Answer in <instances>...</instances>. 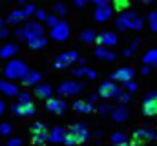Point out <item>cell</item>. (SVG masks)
<instances>
[{
	"mask_svg": "<svg viewBox=\"0 0 157 146\" xmlns=\"http://www.w3.org/2000/svg\"><path fill=\"white\" fill-rule=\"evenodd\" d=\"M2 111H4V102L0 101V113H2Z\"/></svg>",
	"mask_w": 157,
	"mask_h": 146,
	"instance_id": "obj_49",
	"label": "cell"
},
{
	"mask_svg": "<svg viewBox=\"0 0 157 146\" xmlns=\"http://www.w3.org/2000/svg\"><path fill=\"white\" fill-rule=\"evenodd\" d=\"M95 40H97L101 46H104V48H112V46L117 44V35H115L113 31H102L99 36H95Z\"/></svg>",
	"mask_w": 157,
	"mask_h": 146,
	"instance_id": "obj_10",
	"label": "cell"
},
{
	"mask_svg": "<svg viewBox=\"0 0 157 146\" xmlns=\"http://www.w3.org/2000/svg\"><path fill=\"white\" fill-rule=\"evenodd\" d=\"M132 79H133V70L132 68H119L117 71L113 73V80L126 82V80H132Z\"/></svg>",
	"mask_w": 157,
	"mask_h": 146,
	"instance_id": "obj_15",
	"label": "cell"
},
{
	"mask_svg": "<svg viewBox=\"0 0 157 146\" xmlns=\"http://www.w3.org/2000/svg\"><path fill=\"white\" fill-rule=\"evenodd\" d=\"M75 6L77 7H84L86 6V0H75Z\"/></svg>",
	"mask_w": 157,
	"mask_h": 146,
	"instance_id": "obj_44",
	"label": "cell"
},
{
	"mask_svg": "<svg viewBox=\"0 0 157 146\" xmlns=\"http://www.w3.org/2000/svg\"><path fill=\"white\" fill-rule=\"evenodd\" d=\"M143 111H144V115H148V117L157 115V93H150V95L144 99V102H143Z\"/></svg>",
	"mask_w": 157,
	"mask_h": 146,
	"instance_id": "obj_8",
	"label": "cell"
},
{
	"mask_svg": "<svg viewBox=\"0 0 157 146\" xmlns=\"http://www.w3.org/2000/svg\"><path fill=\"white\" fill-rule=\"evenodd\" d=\"M133 139H137V141L157 139V135H155V132H152V130H135V132H133Z\"/></svg>",
	"mask_w": 157,
	"mask_h": 146,
	"instance_id": "obj_17",
	"label": "cell"
},
{
	"mask_svg": "<svg viewBox=\"0 0 157 146\" xmlns=\"http://www.w3.org/2000/svg\"><path fill=\"white\" fill-rule=\"evenodd\" d=\"M46 108H48V111H53V113H62V111H66V102L62 99H51V97H48Z\"/></svg>",
	"mask_w": 157,
	"mask_h": 146,
	"instance_id": "obj_13",
	"label": "cell"
},
{
	"mask_svg": "<svg viewBox=\"0 0 157 146\" xmlns=\"http://www.w3.org/2000/svg\"><path fill=\"white\" fill-rule=\"evenodd\" d=\"M112 4H113V9H115V11H121V13H122V11H126V9L132 6V2H130V0H113Z\"/></svg>",
	"mask_w": 157,
	"mask_h": 146,
	"instance_id": "obj_27",
	"label": "cell"
},
{
	"mask_svg": "<svg viewBox=\"0 0 157 146\" xmlns=\"http://www.w3.org/2000/svg\"><path fill=\"white\" fill-rule=\"evenodd\" d=\"M73 75H77V77H82V75H86V68H80V70H75Z\"/></svg>",
	"mask_w": 157,
	"mask_h": 146,
	"instance_id": "obj_42",
	"label": "cell"
},
{
	"mask_svg": "<svg viewBox=\"0 0 157 146\" xmlns=\"http://www.w3.org/2000/svg\"><path fill=\"white\" fill-rule=\"evenodd\" d=\"M40 132H48V126L44 122H35L31 126V133H40Z\"/></svg>",
	"mask_w": 157,
	"mask_h": 146,
	"instance_id": "obj_30",
	"label": "cell"
},
{
	"mask_svg": "<svg viewBox=\"0 0 157 146\" xmlns=\"http://www.w3.org/2000/svg\"><path fill=\"white\" fill-rule=\"evenodd\" d=\"M46 20H48V24H49L51 28H53V26H55V24L59 22V18H57V15H51V17H46Z\"/></svg>",
	"mask_w": 157,
	"mask_h": 146,
	"instance_id": "obj_38",
	"label": "cell"
},
{
	"mask_svg": "<svg viewBox=\"0 0 157 146\" xmlns=\"http://www.w3.org/2000/svg\"><path fill=\"white\" fill-rule=\"evenodd\" d=\"M119 93H121V88H119L115 82L112 80H106L99 86V97H104V99H117Z\"/></svg>",
	"mask_w": 157,
	"mask_h": 146,
	"instance_id": "obj_5",
	"label": "cell"
},
{
	"mask_svg": "<svg viewBox=\"0 0 157 146\" xmlns=\"http://www.w3.org/2000/svg\"><path fill=\"white\" fill-rule=\"evenodd\" d=\"M110 141H112V144H115V143H121V141H126V135H124L122 132H115V133L110 137Z\"/></svg>",
	"mask_w": 157,
	"mask_h": 146,
	"instance_id": "obj_31",
	"label": "cell"
},
{
	"mask_svg": "<svg viewBox=\"0 0 157 146\" xmlns=\"http://www.w3.org/2000/svg\"><path fill=\"white\" fill-rule=\"evenodd\" d=\"M18 95V99H20V102H28V101H31V97H29V93L28 91H22V93H17Z\"/></svg>",
	"mask_w": 157,
	"mask_h": 146,
	"instance_id": "obj_35",
	"label": "cell"
},
{
	"mask_svg": "<svg viewBox=\"0 0 157 146\" xmlns=\"http://www.w3.org/2000/svg\"><path fill=\"white\" fill-rule=\"evenodd\" d=\"M17 36L18 38H26V40H33V38H39V36H44V29L39 22H29L24 29H18L17 31Z\"/></svg>",
	"mask_w": 157,
	"mask_h": 146,
	"instance_id": "obj_3",
	"label": "cell"
},
{
	"mask_svg": "<svg viewBox=\"0 0 157 146\" xmlns=\"http://www.w3.org/2000/svg\"><path fill=\"white\" fill-rule=\"evenodd\" d=\"M31 141H33V144H37V146H44L48 143V132L33 133V135H31Z\"/></svg>",
	"mask_w": 157,
	"mask_h": 146,
	"instance_id": "obj_24",
	"label": "cell"
},
{
	"mask_svg": "<svg viewBox=\"0 0 157 146\" xmlns=\"http://www.w3.org/2000/svg\"><path fill=\"white\" fill-rule=\"evenodd\" d=\"M97 57L102 59V60H115V55H113L112 51H108L104 46H101V48L97 49Z\"/></svg>",
	"mask_w": 157,
	"mask_h": 146,
	"instance_id": "obj_26",
	"label": "cell"
},
{
	"mask_svg": "<svg viewBox=\"0 0 157 146\" xmlns=\"http://www.w3.org/2000/svg\"><path fill=\"white\" fill-rule=\"evenodd\" d=\"M17 49H18V48H17L15 44H7V46H4V48L0 49V57H2V59H9V57H13V55L17 53Z\"/></svg>",
	"mask_w": 157,
	"mask_h": 146,
	"instance_id": "obj_23",
	"label": "cell"
},
{
	"mask_svg": "<svg viewBox=\"0 0 157 146\" xmlns=\"http://www.w3.org/2000/svg\"><path fill=\"white\" fill-rule=\"evenodd\" d=\"M150 26L157 31V11L154 13V15H150Z\"/></svg>",
	"mask_w": 157,
	"mask_h": 146,
	"instance_id": "obj_37",
	"label": "cell"
},
{
	"mask_svg": "<svg viewBox=\"0 0 157 146\" xmlns=\"http://www.w3.org/2000/svg\"><path fill=\"white\" fill-rule=\"evenodd\" d=\"M144 64L146 66H157V49H150L146 55H144Z\"/></svg>",
	"mask_w": 157,
	"mask_h": 146,
	"instance_id": "obj_25",
	"label": "cell"
},
{
	"mask_svg": "<svg viewBox=\"0 0 157 146\" xmlns=\"http://www.w3.org/2000/svg\"><path fill=\"white\" fill-rule=\"evenodd\" d=\"M88 137H90V132H88V128L84 124H73L70 128V132L64 133V141L62 143H66L68 146H75V144L86 143Z\"/></svg>",
	"mask_w": 157,
	"mask_h": 146,
	"instance_id": "obj_1",
	"label": "cell"
},
{
	"mask_svg": "<svg viewBox=\"0 0 157 146\" xmlns=\"http://www.w3.org/2000/svg\"><path fill=\"white\" fill-rule=\"evenodd\" d=\"M141 2H144V4H148V2H152V0H141Z\"/></svg>",
	"mask_w": 157,
	"mask_h": 146,
	"instance_id": "obj_50",
	"label": "cell"
},
{
	"mask_svg": "<svg viewBox=\"0 0 157 146\" xmlns=\"http://www.w3.org/2000/svg\"><path fill=\"white\" fill-rule=\"evenodd\" d=\"M128 115H130V111L124 104H119L117 108H112V117L115 122H124L128 119Z\"/></svg>",
	"mask_w": 157,
	"mask_h": 146,
	"instance_id": "obj_14",
	"label": "cell"
},
{
	"mask_svg": "<svg viewBox=\"0 0 157 146\" xmlns=\"http://www.w3.org/2000/svg\"><path fill=\"white\" fill-rule=\"evenodd\" d=\"M51 86L49 84H39L37 88H35V95L39 97V99H48V97H51Z\"/></svg>",
	"mask_w": 157,
	"mask_h": 146,
	"instance_id": "obj_18",
	"label": "cell"
},
{
	"mask_svg": "<svg viewBox=\"0 0 157 146\" xmlns=\"http://www.w3.org/2000/svg\"><path fill=\"white\" fill-rule=\"evenodd\" d=\"M122 84L126 86V91H128V93H133V91L137 90V86H135V84H133L132 80H126V82H122Z\"/></svg>",
	"mask_w": 157,
	"mask_h": 146,
	"instance_id": "obj_33",
	"label": "cell"
},
{
	"mask_svg": "<svg viewBox=\"0 0 157 146\" xmlns=\"http://www.w3.org/2000/svg\"><path fill=\"white\" fill-rule=\"evenodd\" d=\"M6 35H7V31H4V29L0 28V36H6Z\"/></svg>",
	"mask_w": 157,
	"mask_h": 146,
	"instance_id": "obj_48",
	"label": "cell"
},
{
	"mask_svg": "<svg viewBox=\"0 0 157 146\" xmlns=\"http://www.w3.org/2000/svg\"><path fill=\"white\" fill-rule=\"evenodd\" d=\"M0 26H2V18H0Z\"/></svg>",
	"mask_w": 157,
	"mask_h": 146,
	"instance_id": "obj_51",
	"label": "cell"
},
{
	"mask_svg": "<svg viewBox=\"0 0 157 146\" xmlns=\"http://www.w3.org/2000/svg\"><path fill=\"white\" fill-rule=\"evenodd\" d=\"M39 80H40L39 73H29L28 71L24 77H22V84H24V86H33V84H37Z\"/></svg>",
	"mask_w": 157,
	"mask_h": 146,
	"instance_id": "obj_21",
	"label": "cell"
},
{
	"mask_svg": "<svg viewBox=\"0 0 157 146\" xmlns=\"http://www.w3.org/2000/svg\"><path fill=\"white\" fill-rule=\"evenodd\" d=\"M24 13H26V17H29L31 13H35V6H28V7L24 9Z\"/></svg>",
	"mask_w": 157,
	"mask_h": 146,
	"instance_id": "obj_40",
	"label": "cell"
},
{
	"mask_svg": "<svg viewBox=\"0 0 157 146\" xmlns=\"http://www.w3.org/2000/svg\"><path fill=\"white\" fill-rule=\"evenodd\" d=\"M112 111V104H102V106H99V113H102V115H106V113H110Z\"/></svg>",
	"mask_w": 157,
	"mask_h": 146,
	"instance_id": "obj_34",
	"label": "cell"
},
{
	"mask_svg": "<svg viewBox=\"0 0 157 146\" xmlns=\"http://www.w3.org/2000/svg\"><path fill=\"white\" fill-rule=\"evenodd\" d=\"M64 133H66V132L57 126V128H53L51 133H48V139H49L51 143H62V141H64Z\"/></svg>",
	"mask_w": 157,
	"mask_h": 146,
	"instance_id": "obj_19",
	"label": "cell"
},
{
	"mask_svg": "<svg viewBox=\"0 0 157 146\" xmlns=\"http://www.w3.org/2000/svg\"><path fill=\"white\" fill-rule=\"evenodd\" d=\"M128 146H141V143H139V141H137V139H133V141H132V143H128Z\"/></svg>",
	"mask_w": 157,
	"mask_h": 146,
	"instance_id": "obj_45",
	"label": "cell"
},
{
	"mask_svg": "<svg viewBox=\"0 0 157 146\" xmlns=\"http://www.w3.org/2000/svg\"><path fill=\"white\" fill-rule=\"evenodd\" d=\"M115 24H117L119 29H122V31H126V29H141V26H143V20H141L137 15H133V13H128V15H122V17H119Z\"/></svg>",
	"mask_w": 157,
	"mask_h": 146,
	"instance_id": "obj_2",
	"label": "cell"
},
{
	"mask_svg": "<svg viewBox=\"0 0 157 146\" xmlns=\"http://www.w3.org/2000/svg\"><path fill=\"white\" fill-rule=\"evenodd\" d=\"M77 60H78L77 53H75V51H68V53H62V55L57 57L55 66H57V68H68L70 64H73V62H77Z\"/></svg>",
	"mask_w": 157,
	"mask_h": 146,
	"instance_id": "obj_9",
	"label": "cell"
},
{
	"mask_svg": "<svg viewBox=\"0 0 157 146\" xmlns=\"http://www.w3.org/2000/svg\"><path fill=\"white\" fill-rule=\"evenodd\" d=\"M113 146H128V143L126 141H121V143H115Z\"/></svg>",
	"mask_w": 157,
	"mask_h": 146,
	"instance_id": "obj_47",
	"label": "cell"
},
{
	"mask_svg": "<svg viewBox=\"0 0 157 146\" xmlns=\"http://www.w3.org/2000/svg\"><path fill=\"white\" fill-rule=\"evenodd\" d=\"M51 36L55 38V40H66L68 36H70V26L66 24V22H57L55 26H53V29H51Z\"/></svg>",
	"mask_w": 157,
	"mask_h": 146,
	"instance_id": "obj_7",
	"label": "cell"
},
{
	"mask_svg": "<svg viewBox=\"0 0 157 146\" xmlns=\"http://www.w3.org/2000/svg\"><path fill=\"white\" fill-rule=\"evenodd\" d=\"M86 75H88V79H95L97 77V73L91 71V70H86Z\"/></svg>",
	"mask_w": 157,
	"mask_h": 146,
	"instance_id": "obj_43",
	"label": "cell"
},
{
	"mask_svg": "<svg viewBox=\"0 0 157 146\" xmlns=\"http://www.w3.org/2000/svg\"><path fill=\"white\" fill-rule=\"evenodd\" d=\"M9 133H11V124L9 122H2L0 124V135H6L7 137Z\"/></svg>",
	"mask_w": 157,
	"mask_h": 146,
	"instance_id": "obj_32",
	"label": "cell"
},
{
	"mask_svg": "<svg viewBox=\"0 0 157 146\" xmlns=\"http://www.w3.org/2000/svg\"><path fill=\"white\" fill-rule=\"evenodd\" d=\"M28 73V66L20 60H11L6 66V77L7 79H22Z\"/></svg>",
	"mask_w": 157,
	"mask_h": 146,
	"instance_id": "obj_4",
	"label": "cell"
},
{
	"mask_svg": "<svg viewBox=\"0 0 157 146\" xmlns=\"http://www.w3.org/2000/svg\"><path fill=\"white\" fill-rule=\"evenodd\" d=\"M0 91L6 93V95H9V97H13V95L18 93L17 86H15V84H9V82H0Z\"/></svg>",
	"mask_w": 157,
	"mask_h": 146,
	"instance_id": "obj_22",
	"label": "cell"
},
{
	"mask_svg": "<svg viewBox=\"0 0 157 146\" xmlns=\"http://www.w3.org/2000/svg\"><path fill=\"white\" fill-rule=\"evenodd\" d=\"M24 18H26V13H24V9H15V11H11V13H9V17H7V22H11V24H17V22L24 20Z\"/></svg>",
	"mask_w": 157,
	"mask_h": 146,
	"instance_id": "obj_20",
	"label": "cell"
},
{
	"mask_svg": "<svg viewBox=\"0 0 157 146\" xmlns=\"http://www.w3.org/2000/svg\"><path fill=\"white\" fill-rule=\"evenodd\" d=\"M91 2H95L97 6H101V4H108V0H91Z\"/></svg>",
	"mask_w": 157,
	"mask_h": 146,
	"instance_id": "obj_46",
	"label": "cell"
},
{
	"mask_svg": "<svg viewBox=\"0 0 157 146\" xmlns=\"http://www.w3.org/2000/svg\"><path fill=\"white\" fill-rule=\"evenodd\" d=\"M112 18V7L108 4H101L97 6V11H95V20L97 22H106Z\"/></svg>",
	"mask_w": 157,
	"mask_h": 146,
	"instance_id": "obj_12",
	"label": "cell"
},
{
	"mask_svg": "<svg viewBox=\"0 0 157 146\" xmlns=\"http://www.w3.org/2000/svg\"><path fill=\"white\" fill-rule=\"evenodd\" d=\"M80 90H82V84H78V82H60V86H59L60 95H75Z\"/></svg>",
	"mask_w": 157,
	"mask_h": 146,
	"instance_id": "obj_11",
	"label": "cell"
},
{
	"mask_svg": "<svg viewBox=\"0 0 157 146\" xmlns=\"http://www.w3.org/2000/svg\"><path fill=\"white\" fill-rule=\"evenodd\" d=\"M55 11H57V13H59L60 17H64V15L68 13V9H66L64 6H60V4H57V6H55Z\"/></svg>",
	"mask_w": 157,
	"mask_h": 146,
	"instance_id": "obj_36",
	"label": "cell"
},
{
	"mask_svg": "<svg viewBox=\"0 0 157 146\" xmlns=\"http://www.w3.org/2000/svg\"><path fill=\"white\" fill-rule=\"evenodd\" d=\"M46 17H48V15H46L44 9H40L39 13H37V18H39V20H46Z\"/></svg>",
	"mask_w": 157,
	"mask_h": 146,
	"instance_id": "obj_41",
	"label": "cell"
},
{
	"mask_svg": "<svg viewBox=\"0 0 157 146\" xmlns=\"http://www.w3.org/2000/svg\"><path fill=\"white\" fill-rule=\"evenodd\" d=\"M6 146H22V139H18V137H15V139H11L9 143Z\"/></svg>",
	"mask_w": 157,
	"mask_h": 146,
	"instance_id": "obj_39",
	"label": "cell"
},
{
	"mask_svg": "<svg viewBox=\"0 0 157 146\" xmlns=\"http://www.w3.org/2000/svg\"><path fill=\"white\" fill-rule=\"evenodd\" d=\"M80 40H82L84 44H93V40H95V33H93L91 29H84V31L80 33Z\"/></svg>",
	"mask_w": 157,
	"mask_h": 146,
	"instance_id": "obj_28",
	"label": "cell"
},
{
	"mask_svg": "<svg viewBox=\"0 0 157 146\" xmlns=\"http://www.w3.org/2000/svg\"><path fill=\"white\" fill-rule=\"evenodd\" d=\"M44 46H46V38H44V36H39V38L29 40V48H31V49H40V48H44Z\"/></svg>",
	"mask_w": 157,
	"mask_h": 146,
	"instance_id": "obj_29",
	"label": "cell"
},
{
	"mask_svg": "<svg viewBox=\"0 0 157 146\" xmlns=\"http://www.w3.org/2000/svg\"><path fill=\"white\" fill-rule=\"evenodd\" d=\"M11 111L15 113V115H20V117H29V115H33L35 113V104L31 102V101H28V102H18V104H15Z\"/></svg>",
	"mask_w": 157,
	"mask_h": 146,
	"instance_id": "obj_6",
	"label": "cell"
},
{
	"mask_svg": "<svg viewBox=\"0 0 157 146\" xmlns=\"http://www.w3.org/2000/svg\"><path fill=\"white\" fill-rule=\"evenodd\" d=\"M73 110L78 113H91L93 104L90 101H77V102H73Z\"/></svg>",
	"mask_w": 157,
	"mask_h": 146,
	"instance_id": "obj_16",
	"label": "cell"
}]
</instances>
